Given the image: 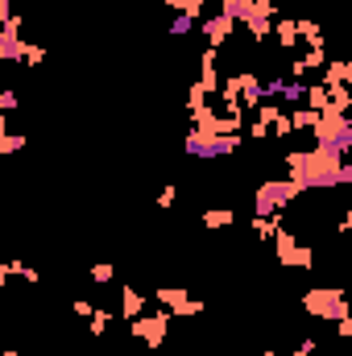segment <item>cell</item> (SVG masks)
<instances>
[{
	"label": "cell",
	"mask_w": 352,
	"mask_h": 356,
	"mask_svg": "<svg viewBox=\"0 0 352 356\" xmlns=\"http://www.w3.org/2000/svg\"><path fill=\"white\" fill-rule=\"evenodd\" d=\"M349 158L336 154L332 145H315V149H290L286 154V170L303 191H332L340 186V166Z\"/></svg>",
	"instance_id": "obj_1"
},
{
	"label": "cell",
	"mask_w": 352,
	"mask_h": 356,
	"mask_svg": "<svg viewBox=\"0 0 352 356\" xmlns=\"http://www.w3.org/2000/svg\"><path fill=\"white\" fill-rule=\"evenodd\" d=\"M303 311L323 319V323H340L352 315V290H336V286H311L303 294Z\"/></svg>",
	"instance_id": "obj_2"
},
{
	"label": "cell",
	"mask_w": 352,
	"mask_h": 356,
	"mask_svg": "<svg viewBox=\"0 0 352 356\" xmlns=\"http://www.w3.org/2000/svg\"><path fill=\"white\" fill-rule=\"evenodd\" d=\"M298 195H307V191L294 178H265L253 191V207H257V216H286Z\"/></svg>",
	"instance_id": "obj_3"
},
{
	"label": "cell",
	"mask_w": 352,
	"mask_h": 356,
	"mask_svg": "<svg viewBox=\"0 0 352 356\" xmlns=\"http://www.w3.org/2000/svg\"><path fill=\"white\" fill-rule=\"evenodd\" d=\"M237 145H241V133H203V129H191L186 141H182L186 158H199V162H207V158H232Z\"/></svg>",
	"instance_id": "obj_4"
},
{
	"label": "cell",
	"mask_w": 352,
	"mask_h": 356,
	"mask_svg": "<svg viewBox=\"0 0 352 356\" xmlns=\"http://www.w3.org/2000/svg\"><path fill=\"white\" fill-rule=\"evenodd\" d=\"M315 145H332L336 154H352V120L344 112H336V108H328V112H319V124H315Z\"/></svg>",
	"instance_id": "obj_5"
},
{
	"label": "cell",
	"mask_w": 352,
	"mask_h": 356,
	"mask_svg": "<svg viewBox=\"0 0 352 356\" xmlns=\"http://www.w3.org/2000/svg\"><path fill=\"white\" fill-rule=\"evenodd\" d=\"M273 257H278V266H286V269H307V273L315 269V249L303 245V241H298L294 232H286V228L273 236Z\"/></svg>",
	"instance_id": "obj_6"
},
{
	"label": "cell",
	"mask_w": 352,
	"mask_h": 356,
	"mask_svg": "<svg viewBox=\"0 0 352 356\" xmlns=\"http://www.w3.org/2000/svg\"><path fill=\"white\" fill-rule=\"evenodd\" d=\"M170 311L162 307V311H145L141 319H133L129 323V332H133V340H141L145 348H162L166 344V332H170Z\"/></svg>",
	"instance_id": "obj_7"
},
{
	"label": "cell",
	"mask_w": 352,
	"mask_h": 356,
	"mask_svg": "<svg viewBox=\"0 0 352 356\" xmlns=\"http://www.w3.org/2000/svg\"><path fill=\"white\" fill-rule=\"evenodd\" d=\"M154 298H158L170 315H178V319H195V315H203V311H207V302H203V298H195V294H186L182 286H158V290H154Z\"/></svg>",
	"instance_id": "obj_8"
},
{
	"label": "cell",
	"mask_w": 352,
	"mask_h": 356,
	"mask_svg": "<svg viewBox=\"0 0 352 356\" xmlns=\"http://www.w3.org/2000/svg\"><path fill=\"white\" fill-rule=\"evenodd\" d=\"M25 50H29V42H21V17L13 13L0 25V58L4 63H25Z\"/></svg>",
	"instance_id": "obj_9"
},
{
	"label": "cell",
	"mask_w": 352,
	"mask_h": 356,
	"mask_svg": "<svg viewBox=\"0 0 352 356\" xmlns=\"http://www.w3.org/2000/svg\"><path fill=\"white\" fill-rule=\"evenodd\" d=\"M273 17H278V4H273V0H257L253 17L245 21V29H249V42H253V46H262L265 38L273 33Z\"/></svg>",
	"instance_id": "obj_10"
},
{
	"label": "cell",
	"mask_w": 352,
	"mask_h": 356,
	"mask_svg": "<svg viewBox=\"0 0 352 356\" xmlns=\"http://www.w3.org/2000/svg\"><path fill=\"white\" fill-rule=\"evenodd\" d=\"M237 25H241V21H232L228 13H211V17H203V21H199V29H203L207 46H216V50H220V46H228V38L237 33Z\"/></svg>",
	"instance_id": "obj_11"
},
{
	"label": "cell",
	"mask_w": 352,
	"mask_h": 356,
	"mask_svg": "<svg viewBox=\"0 0 352 356\" xmlns=\"http://www.w3.org/2000/svg\"><path fill=\"white\" fill-rule=\"evenodd\" d=\"M216 63H220V50H216V46H207V50L199 54V79H195V83L207 91V95H216V91L224 88V83H220V71H216Z\"/></svg>",
	"instance_id": "obj_12"
},
{
	"label": "cell",
	"mask_w": 352,
	"mask_h": 356,
	"mask_svg": "<svg viewBox=\"0 0 352 356\" xmlns=\"http://www.w3.org/2000/svg\"><path fill=\"white\" fill-rule=\"evenodd\" d=\"M241 79H245V91H241V108L245 112H257L265 104V83L253 75V71H241Z\"/></svg>",
	"instance_id": "obj_13"
},
{
	"label": "cell",
	"mask_w": 352,
	"mask_h": 356,
	"mask_svg": "<svg viewBox=\"0 0 352 356\" xmlns=\"http://www.w3.org/2000/svg\"><path fill=\"white\" fill-rule=\"evenodd\" d=\"M319 83H344V88H352V58H328V67H323V79Z\"/></svg>",
	"instance_id": "obj_14"
},
{
	"label": "cell",
	"mask_w": 352,
	"mask_h": 356,
	"mask_svg": "<svg viewBox=\"0 0 352 356\" xmlns=\"http://www.w3.org/2000/svg\"><path fill=\"white\" fill-rule=\"evenodd\" d=\"M120 315H125L129 323H133V319H141V315H145V294H141V290H133V286H125V290H120Z\"/></svg>",
	"instance_id": "obj_15"
},
{
	"label": "cell",
	"mask_w": 352,
	"mask_h": 356,
	"mask_svg": "<svg viewBox=\"0 0 352 356\" xmlns=\"http://www.w3.org/2000/svg\"><path fill=\"white\" fill-rule=\"evenodd\" d=\"M282 220H286V216H253V220H249V228H253V236H257V241L273 245V236L282 232Z\"/></svg>",
	"instance_id": "obj_16"
},
{
	"label": "cell",
	"mask_w": 352,
	"mask_h": 356,
	"mask_svg": "<svg viewBox=\"0 0 352 356\" xmlns=\"http://www.w3.org/2000/svg\"><path fill=\"white\" fill-rule=\"evenodd\" d=\"M273 38H278V46L294 50V46H298V21H294V17H282V21H273Z\"/></svg>",
	"instance_id": "obj_17"
},
{
	"label": "cell",
	"mask_w": 352,
	"mask_h": 356,
	"mask_svg": "<svg viewBox=\"0 0 352 356\" xmlns=\"http://www.w3.org/2000/svg\"><path fill=\"white\" fill-rule=\"evenodd\" d=\"M232 211L228 207H207V211H199V224L203 228H211V232H220V228H232Z\"/></svg>",
	"instance_id": "obj_18"
},
{
	"label": "cell",
	"mask_w": 352,
	"mask_h": 356,
	"mask_svg": "<svg viewBox=\"0 0 352 356\" xmlns=\"http://www.w3.org/2000/svg\"><path fill=\"white\" fill-rule=\"evenodd\" d=\"M290 124H294V133H315L319 112L315 108H290Z\"/></svg>",
	"instance_id": "obj_19"
},
{
	"label": "cell",
	"mask_w": 352,
	"mask_h": 356,
	"mask_svg": "<svg viewBox=\"0 0 352 356\" xmlns=\"http://www.w3.org/2000/svg\"><path fill=\"white\" fill-rule=\"evenodd\" d=\"M253 8H257V0H220V13H228V17L241 21V25L253 17Z\"/></svg>",
	"instance_id": "obj_20"
},
{
	"label": "cell",
	"mask_w": 352,
	"mask_h": 356,
	"mask_svg": "<svg viewBox=\"0 0 352 356\" xmlns=\"http://www.w3.org/2000/svg\"><path fill=\"white\" fill-rule=\"evenodd\" d=\"M307 108H315V112H328V108H332L328 83H311V88H307Z\"/></svg>",
	"instance_id": "obj_21"
},
{
	"label": "cell",
	"mask_w": 352,
	"mask_h": 356,
	"mask_svg": "<svg viewBox=\"0 0 352 356\" xmlns=\"http://www.w3.org/2000/svg\"><path fill=\"white\" fill-rule=\"evenodd\" d=\"M298 21V38L307 42V46H323V29H319V21H311V17H294Z\"/></svg>",
	"instance_id": "obj_22"
},
{
	"label": "cell",
	"mask_w": 352,
	"mask_h": 356,
	"mask_svg": "<svg viewBox=\"0 0 352 356\" xmlns=\"http://www.w3.org/2000/svg\"><path fill=\"white\" fill-rule=\"evenodd\" d=\"M265 356H319V340H298V348L294 353H278V348H265Z\"/></svg>",
	"instance_id": "obj_23"
},
{
	"label": "cell",
	"mask_w": 352,
	"mask_h": 356,
	"mask_svg": "<svg viewBox=\"0 0 352 356\" xmlns=\"http://www.w3.org/2000/svg\"><path fill=\"white\" fill-rule=\"evenodd\" d=\"M88 277L95 282V286H104V282H112V277H116V266H112V261H95V266L88 269Z\"/></svg>",
	"instance_id": "obj_24"
},
{
	"label": "cell",
	"mask_w": 352,
	"mask_h": 356,
	"mask_svg": "<svg viewBox=\"0 0 352 356\" xmlns=\"http://www.w3.org/2000/svg\"><path fill=\"white\" fill-rule=\"evenodd\" d=\"M282 104H307V83H303V79L286 83V91H282Z\"/></svg>",
	"instance_id": "obj_25"
},
{
	"label": "cell",
	"mask_w": 352,
	"mask_h": 356,
	"mask_svg": "<svg viewBox=\"0 0 352 356\" xmlns=\"http://www.w3.org/2000/svg\"><path fill=\"white\" fill-rule=\"evenodd\" d=\"M25 149V137L21 133H0V154L8 158V154H21Z\"/></svg>",
	"instance_id": "obj_26"
},
{
	"label": "cell",
	"mask_w": 352,
	"mask_h": 356,
	"mask_svg": "<svg viewBox=\"0 0 352 356\" xmlns=\"http://www.w3.org/2000/svg\"><path fill=\"white\" fill-rule=\"evenodd\" d=\"M195 29V17H186V13H175L170 17V38H186Z\"/></svg>",
	"instance_id": "obj_27"
},
{
	"label": "cell",
	"mask_w": 352,
	"mask_h": 356,
	"mask_svg": "<svg viewBox=\"0 0 352 356\" xmlns=\"http://www.w3.org/2000/svg\"><path fill=\"white\" fill-rule=\"evenodd\" d=\"M199 108H207V91L199 88V83H191V91H186V112H199Z\"/></svg>",
	"instance_id": "obj_28"
},
{
	"label": "cell",
	"mask_w": 352,
	"mask_h": 356,
	"mask_svg": "<svg viewBox=\"0 0 352 356\" xmlns=\"http://www.w3.org/2000/svg\"><path fill=\"white\" fill-rule=\"evenodd\" d=\"M88 327H91V336H104V332L112 327V315H108V311H95L88 319Z\"/></svg>",
	"instance_id": "obj_29"
},
{
	"label": "cell",
	"mask_w": 352,
	"mask_h": 356,
	"mask_svg": "<svg viewBox=\"0 0 352 356\" xmlns=\"http://www.w3.org/2000/svg\"><path fill=\"white\" fill-rule=\"evenodd\" d=\"M175 199H178V186H175V182H166V186L158 191V207L166 211V207H175Z\"/></svg>",
	"instance_id": "obj_30"
},
{
	"label": "cell",
	"mask_w": 352,
	"mask_h": 356,
	"mask_svg": "<svg viewBox=\"0 0 352 356\" xmlns=\"http://www.w3.org/2000/svg\"><path fill=\"white\" fill-rule=\"evenodd\" d=\"M46 63V46H29L25 50V67H42Z\"/></svg>",
	"instance_id": "obj_31"
},
{
	"label": "cell",
	"mask_w": 352,
	"mask_h": 356,
	"mask_svg": "<svg viewBox=\"0 0 352 356\" xmlns=\"http://www.w3.org/2000/svg\"><path fill=\"white\" fill-rule=\"evenodd\" d=\"M265 83V99H282V91H286V79H262Z\"/></svg>",
	"instance_id": "obj_32"
},
{
	"label": "cell",
	"mask_w": 352,
	"mask_h": 356,
	"mask_svg": "<svg viewBox=\"0 0 352 356\" xmlns=\"http://www.w3.org/2000/svg\"><path fill=\"white\" fill-rule=\"evenodd\" d=\"M290 133H294V124H290V112H286V116H282V120L273 124V137H278V141H286Z\"/></svg>",
	"instance_id": "obj_33"
},
{
	"label": "cell",
	"mask_w": 352,
	"mask_h": 356,
	"mask_svg": "<svg viewBox=\"0 0 352 356\" xmlns=\"http://www.w3.org/2000/svg\"><path fill=\"white\" fill-rule=\"evenodd\" d=\"M71 311H75L79 319H91V315H95V307H91L88 298H75V302H71Z\"/></svg>",
	"instance_id": "obj_34"
},
{
	"label": "cell",
	"mask_w": 352,
	"mask_h": 356,
	"mask_svg": "<svg viewBox=\"0 0 352 356\" xmlns=\"http://www.w3.org/2000/svg\"><path fill=\"white\" fill-rule=\"evenodd\" d=\"M13 273H25V266H21V261H4V266H0V286H4Z\"/></svg>",
	"instance_id": "obj_35"
},
{
	"label": "cell",
	"mask_w": 352,
	"mask_h": 356,
	"mask_svg": "<svg viewBox=\"0 0 352 356\" xmlns=\"http://www.w3.org/2000/svg\"><path fill=\"white\" fill-rule=\"evenodd\" d=\"M13 108H17V91L4 88V91H0V112H13Z\"/></svg>",
	"instance_id": "obj_36"
},
{
	"label": "cell",
	"mask_w": 352,
	"mask_h": 356,
	"mask_svg": "<svg viewBox=\"0 0 352 356\" xmlns=\"http://www.w3.org/2000/svg\"><path fill=\"white\" fill-rule=\"evenodd\" d=\"M332 327H336V336H340L344 344L352 340V315H349V319H340V323H332Z\"/></svg>",
	"instance_id": "obj_37"
},
{
	"label": "cell",
	"mask_w": 352,
	"mask_h": 356,
	"mask_svg": "<svg viewBox=\"0 0 352 356\" xmlns=\"http://www.w3.org/2000/svg\"><path fill=\"white\" fill-rule=\"evenodd\" d=\"M336 232H340V236H349V232H352V211H344V216H340V224H336Z\"/></svg>",
	"instance_id": "obj_38"
},
{
	"label": "cell",
	"mask_w": 352,
	"mask_h": 356,
	"mask_svg": "<svg viewBox=\"0 0 352 356\" xmlns=\"http://www.w3.org/2000/svg\"><path fill=\"white\" fill-rule=\"evenodd\" d=\"M21 277H25L29 286H38V282H42V273H38V269H33V266H25V273H21Z\"/></svg>",
	"instance_id": "obj_39"
},
{
	"label": "cell",
	"mask_w": 352,
	"mask_h": 356,
	"mask_svg": "<svg viewBox=\"0 0 352 356\" xmlns=\"http://www.w3.org/2000/svg\"><path fill=\"white\" fill-rule=\"evenodd\" d=\"M340 186H352V162H344V166H340Z\"/></svg>",
	"instance_id": "obj_40"
},
{
	"label": "cell",
	"mask_w": 352,
	"mask_h": 356,
	"mask_svg": "<svg viewBox=\"0 0 352 356\" xmlns=\"http://www.w3.org/2000/svg\"><path fill=\"white\" fill-rule=\"evenodd\" d=\"M349 290H352V261H349Z\"/></svg>",
	"instance_id": "obj_41"
},
{
	"label": "cell",
	"mask_w": 352,
	"mask_h": 356,
	"mask_svg": "<svg viewBox=\"0 0 352 356\" xmlns=\"http://www.w3.org/2000/svg\"><path fill=\"white\" fill-rule=\"evenodd\" d=\"M120 4H141V0H120Z\"/></svg>",
	"instance_id": "obj_42"
},
{
	"label": "cell",
	"mask_w": 352,
	"mask_h": 356,
	"mask_svg": "<svg viewBox=\"0 0 352 356\" xmlns=\"http://www.w3.org/2000/svg\"><path fill=\"white\" fill-rule=\"evenodd\" d=\"M349 120H352V104H349Z\"/></svg>",
	"instance_id": "obj_43"
},
{
	"label": "cell",
	"mask_w": 352,
	"mask_h": 356,
	"mask_svg": "<svg viewBox=\"0 0 352 356\" xmlns=\"http://www.w3.org/2000/svg\"><path fill=\"white\" fill-rule=\"evenodd\" d=\"M203 4H211V0H203Z\"/></svg>",
	"instance_id": "obj_44"
},
{
	"label": "cell",
	"mask_w": 352,
	"mask_h": 356,
	"mask_svg": "<svg viewBox=\"0 0 352 356\" xmlns=\"http://www.w3.org/2000/svg\"><path fill=\"white\" fill-rule=\"evenodd\" d=\"M349 356H352V353H349Z\"/></svg>",
	"instance_id": "obj_45"
}]
</instances>
